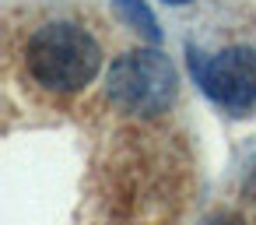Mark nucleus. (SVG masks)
Instances as JSON below:
<instances>
[{
  "instance_id": "20e7f679",
  "label": "nucleus",
  "mask_w": 256,
  "mask_h": 225,
  "mask_svg": "<svg viewBox=\"0 0 256 225\" xmlns=\"http://www.w3.org/2000/svg\"><path fill=\"white\" fill-rule=\"evenodd\" d=\"M116 15H120L123 22H130V25H134V32H140L144 39H151V43H158V39H162L154 15L148 11V4H140V0H116Z\"/></svg>"
},
{
  "instance_id": "f257e3e1",
  "label": "nucleus",
  "mask_w": 256,
  "mask_h": 225,
  "mask_svg": "<svg viewBox=\"0 0 256 225\" xmlns=\"http://www.w3.org/2000/svg\"><path fill=\"white\" fill-rule=\"evenodd\" d=\"M98 64H102L98 43L81 25H70V22L46 25L28 43V71L39 85L53 92L84 88L98 74Z\"/></svg>"
},
{
  "instance_id": "7ed1b4c3",
  "label": "nucleus",
  "mask_w": 256,
  "mask_h": 225,
  "mask_svg": "<svg viewBox=\"0 0 256 225\" xmlns=\"http://www.w3.org/2000/svg\"><path fill=\"white\" fill-rule=\"evenodd\" d=\"M190 67L196 85L224 109H252L256 106V50L228 46L214 57L190 53Z\"/></svg>"
},
{
  "instance_id": "f03ea898",
  "label": "nucleus",
  "mask_w": 256,
  "mask_h": 225,
  "mask_svg": "<svg viewBox=\"0 0 256 225\" xmlns=\"http://www.w3.org/2000/svg\"><path fill=\"white\" fill-rule=\"evenodd\" d=\"M109 95L126 113L154 116L176 95V71L168 57H162L158 50L123 53L109 71Z\"/></svg>"
},
{
  "instance_id": "423d86ee",
  "label": "nucleus",
  "mask_w": 256,
  "mask_h": 225,
  "mask_svg": "<svg viewBox=\"0 0 256 225\" xmlns=\"http://www.w3.org/2000/svg\"><path fill=\"white\" fill-rule=\"evenodd\" d=\"M165 4H190V0H165Z\"/></svg>"
},
{
  "instance_id": "39448f33",
  "label": "nucleus",
  "mask_w": 256,
  "mask_h": 225,
  "mask_svg": "<svg viewBox=\"0 0 256 225\" xmlns=\"http://www.w3.org/2000/svg\"><path fill=\"white\" fill-rule=\"evenodd\" d=\"M207 225H238L235 218H214V221H207Z\"/></svg>"
}]
</instances>
